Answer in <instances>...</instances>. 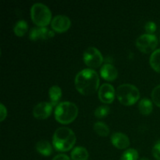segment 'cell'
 <instances>
[{
    "label": "cell",
    "mask_w": 160,
    "mask_h": 160,
    "mask_svg": "<svg viewBox=\"0 0 160 160\" xmlns=\"http://www.w3.org/2000/svg\"><path fill=\"white\" fill-rule=\"evenodd\" d=\"M74 84L80 93L84 95H91L99 88V76L92 69H84L76 75Z\"/></svg>",
    "instance_id": "obj_1"
},
{
    "label": "cell",
    "mask_w": 160,
    "mask_h": 160,
    "mask_svg": "<svg viewBox=\"0 0 160 160\" xmlns=\"http://www.w3.org/2000/svg\"><path fill=\"white\" fill-rule=\"evenodd\" d=\"M76 140V135L70 128L61 127L53 134L52 145L57 151L67 152L73 148Z\"/></svg>",
    "instance_id": "obj_2"
},
{
    "label": "cell",
    "mask_w": 160,
    "mask_h": 160,
    "mask_svg": "<svg viewBox=\"0 0 160 160\" xmlns=\"http://www.w3.org/2000/svg\"><path fill=\"white\" fill-rule=\"evenodd\" d=\"M78 114V106L71 102H59L54 111L55 119L62 124H68L73 122L77 118Z\"/></svg>",
    "instance_id": "obj_3"
},
{
    "label": "cell",
    "mask_w": 160,
    "mask_h": 160,
    "mask_svg": "<svg viewBox=\"0 0 160 160\" xmlns=\"http://www.w3.org/2000/svg\"><path fill=\"white\" fill-rule=\"evenodd\" d=\"M116 95L119 102L124 106L134 105L140 98V92L136 86L131 84H123L118 86Z\"/></svg>",
    "instance_id": "obj_4"
},
{
    "label": "cell",
    "mask_w": 160,
    "mask_h": 160,
    "mask_svg": "<svg viewBox=\"0 0 160 160\" xmlns=\"http://www.w3.org/2000/svg\"><path fill=\"white\" fill-rule=\"evenodd\" d=\"M31 17L38 27H46L52 20L50 9L42 2H36L31 6Z\"/></svg>",
    "instance_id": "obj_5"
},
{
    "label": "cell",
    "mask_w": 160,
    "mask_h": 160,
    "mask_svg": "<svg viewBox=\"0 0 160 160\" xmlns=\"http://www.w3.org/2000/svg\"><path fill=\"white\" fill-rule=\"evenodd\" d=\"M136 47L142 52L149 53L154 52L158 45V38L155 34H143L139 36L135 42Z\"/></svg>",
    "instance_id": "obj_6"
},
{
    "label": "cell",
    "mask_w": 160,
    "mask_h": 160,
    "mask_svg": "<svg viewBox=\"0 0 160 160\" xmlns=\"http://www.w3.org/2000/svg\"><path fill=\"white\" fill-rule=\"evenodd\" d=\"M83 59L90 68H98L103 62V56L101 52L95 47H88L83 53Z\"/></svg>",
    "instance_id": "obj_7"
},
{
    "label": "cell",
    "mask_w": 160,
    "mask_h": 160,
    "mask_svg": "<svg viewBox=\"0 0 160 160\" xmlns=\"http://www.w3.org/2000/svg\"><path fill=\"white\" fill-rule=\"evenodd\" d=\"M98 98L106 104H110L115 99L116 90L112 84L104 83L100 86L98 92Z\"/></svg>",
    "instance_id": "obj_8"
},
{
    "label": "cell",
    "mask_w": 160,
    "mask_h": 160,
    "mask_svg": "<svg viewBox=\"0 0 160 160\" xmlns=\"http://www.w3.org/2000/svg\"><path fill=\"white\" fill-rule=\"evenodd\" d=\"M71 25V20L67 16L59 15L55 16L51 21V27L53 31L58 33H62L67 31Z\"/></svg>",
    "instance_id": "obj_9"
},
{
    "label": "cell",
    "mask_w": 160,
    "mask_h": 160,
    "mask_svg": "<svg viewBox=\"0 0 160 160\" xmlns=\"http://www.w3.org/2000/svg\"><path fill=\"white\" fill-rule=\"evenodd\" d=\"M55 32L46 27H34L30 30L29 38L32 41L47 40L54 37Z\"/></svg>",
    "instance_id": "obj_10"
},
{
    "label": "cell",
    "mask_w": 160,
    "mask_h": 160,
    "mask_svg": "<svg viewBox=\"0 0 160 160\" xmlns=\"http://www.w3.org/2000/svg\"><path fill=\"white\" fill-rule=\"evenodd\" d=\"M53 106L48 102H41L33 108V115L39 120L47 119L52 112Z\"/></svg>",
    "instance_id": "obj_11"
},
{
    "label": "cell",
    "mask_w": 160,
    "mask_h": 160,
    "mask_svg": "<svg viewBox=\"0 0 160 160\" xmlns=\"http://www.w3.org/2000/svg\"><path fill=\"white\" fill-rule=\"evenodd\" d=\"M111 143L119 149H125L130 145V139L127 134L122 132H115L111 135Z\"/></svg>",
    "instance_id": "obj_12"
},
{
    "label": "cell",
    "mask_w": 160,
    "mask_h": 160,
    "mask_svg": "<svg viewBox=\"0 0 160 160\" xmlns=\"http://www.w3.org/2000/svg\"><path fill=\"white\" fill-rule=\"evenodd\" d=\"M100 75L106 81H113L118 76V70L111 63H105L100 69Z\"/></svg>",
    "instance_id": "obj_13"
},
{
    "label": "cell",
    "mask_w": 160,
    "mask_h": 160,
    "mask_svg": "<svg viewBox=\"0 0 160 160\" xmlns=\"http://www.w3.org/2000/svg\"><path fill=\"white\" fill-rule=\"evenodd\" d=\"M62 89L59 86L53 85L48 90V96L51 104L53 106H56L59 104V100L62 98Z\"/></svg>",
    "instance_id": "obj_14"
},
{
    "label": "cell",
    "mask_w": 160,
    "mask_h": 160,
    "mask_svg": "<svg viewBox=\"0 0 160 160\" xmlns=\"http://www.w3.org/2000/svg\"><path fill=\"white\" fill-rule=\"evenodd\" d=\"M36 150L44 156H48L52 153V147L46 140H41L36 143Z\"/></svg>",
    "instance_id": "obj_15"
},
{
    "label": "cell",
    "mask_w": 160,
    "mask_h": 160,
    "mask_svg": "<svg viewBox=\"0 0 160 160\" xmlns=\"http://www.w3.org/2000/svg\"><path fill=\"white\" fill-rule=\"evenodd\" d=\"M70 156L72 160H88L89 154L84 147L77 146L73 148L70 153Z\"/></svg>",
    "instance_id": "obj_16"
},
{
    "label": "cell",
    "mask_w": 160,
    "mask_h": 160,
    "mask_svg": "<svg viewBox=\"0 0 160 160\" xmlns=\"http://www.w3.org/2000/svg\"><path fill=\"white\" fill-rule=\"evenodd\" d=\"M138 109L143 115H149L153 109L152 102L148 98H143L139 101Z\"/></svg>",
    "instance_id": "obj_17"
},
{
    "label": "cell",
    "mask_w": 160,
    "mask_h": 160,
    "mask_svg": "<svg viewBox=\"0 0 160 160\" xmlns=\"http://www.w3.org/2000/svg\"><path fill=\"white\" fill-rule=\"evenodd\" d=\"M28 30V23L26 20H20L15 23L13 27V31L16 35L23 37Z\"/></svg>",
    "instance_id": "obj_18"
},
{
    "label": "cell",
    "mask_w": 160,
    "mask_h": 160,
    "mask_svg": "<svg viewBox=\"0 0 160 160\" xmlns=\"http://www.w3.org/2000/svg\"><path fill=\"white\" fill-rule=\"evenodd\" d=\"M93 129L96 134L101 137H106L109 134V128L104 122L98 121L94 123Z\"/></svg>",
    "instance_id": "obj_19"
},
{
    "label": "cell",
    "mask_w": 160,
    "mask_h": 160,
    "mask_svg": "<svg viewBox=\"0 0 160 160\" xmlns=\"http://www.w3.org/2000/svg\"><path fill=\"white\" fill-rule=\"evenodd\" d=\"M149 62L155 71L160 73V48L155 50L152 53L149 59Z\"/></svg>",
    "instance_id": "obj_20"
},
{
    "label": "cell",
    "mask_w": 160,
    "mask_h": 160,
    "mask_svg": "<svg viewBox=\"0 0 160 160\" xmlns=\"http://www.w3.org/2000/svg\"><path fill=\"white\" fill-rule=\"evenodd\" d=\"M138 152L135 148H131L123 152L120 160H138Z\"/></svg>",
    "instance_id": "obj_21"
},
{
    "label": "cell",
    "mask_w": 160,
    "mask_h": 160,
    "mask_svg": "<svg viewBox=\"0 0 160 160\" xmlns=\"http://www.w3.org/2000/svg\"><path fill=\"white\" fill-rule=\"evenodd\" d=\"M109 112H110V109H109V106L102 105V106H98V107L95 109L94 114H95V116L97 118L102 119L109 115Z\"/></svg>",
    "instance_id": "obj_22"
},
{
    "label": "cell",
    "mask_w": 160,
    "mask_h": 160,
    "mask_svg": "<svg viewBox=\"0 0 160 160\" xmlns=\"http://www.w3.org/2000/svg\"><path fill=\"white\" fill-rule=\"evenodd\" d=\"M152 99L156 106L160 107V84L154 88L152 92Z\"/></svg>",
    "instance_id": "obj_23"
},
{
    "label": "cell",
    "mask_w": 160,
    "mask_h": 160,
    "mask_svg": "<svg viewBox=\"0 0 160 160\" xmlns=\"http://www.w3.org/2000/svg\"><path fill=\"white\" fill-rule=\"evenodd\" d=\"M156 24L155 22L153 21H148L145 24V31L147 32V34H154L153 33L156 31Z\"/></svg>",
    "instance_id": "obj_24"
},
{
    "label": "cell",
    "mask_w": 160,
    "mask_h": 160,
    "mask_svg": "<svg viewBox=\"0 0 160 160\" xmlns=\"http://www.w3.org/2000/svg\"><path fill=\"white\" fill-rule=\"evenodd\" d=\"M152 155L155 159L160 160V140L155 143L152 148Z\"/></svg>",
    "instance_id": "obj_25"
},
{
    "label": "cell",
    "mask_w": 160,
    "mask_h": 160,
    "mask_svg": "<svg viewBox=\"0 0 160 160\" xmlns=\"http://www.w3.org/2000/svg\"><path fill=\"white\" fill-rule=\"evenodd\" d=\"M7 116V109L6 106L1 103L0 104V121H3Z\"/></svg>",
    "instance_id": "obj_26"
},
{
    "label": "cell",
    "mask_w": 160,
    "mask_h": 160,
    "mask_svg": "<svg viewBox=\"0 0 160 160\" xmlns=\"http://www.w3.org/2000/svg\"><path fill=\"white\" fill-rule=\"evenodd\" d=\"M52 160H70V158L66 154H59L56 155Z\"/></svg>",
    "instance_id": "obj_27"
},
{
    "label": "cell",
    "mask_w": 160,
    "mask_h": 160,
    "mask_svg": "<svg viewBox=\"0 0 160 160\" xmlns=\"http://www.w3.org/2000/svg\"><path fill=\"white\" fill-rule=\"evenodd\" d=\"M140 160H150V159H148V158H145V157H143V158H142V159H141Z\"/></svg>",
    "instance_id": "obj_28"
}]
</instances>
